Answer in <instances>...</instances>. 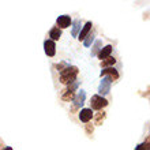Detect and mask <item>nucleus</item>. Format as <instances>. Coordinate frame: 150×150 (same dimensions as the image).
<instances>
[{
  "label": "nucleus",
  "mask_w": 150,
  "mask_h": 150,
  "mask_svg": "<svg viewBox=\"0 0 150 150\" xmlns=\"http://www.w3.org/2000/svg\"><path fill=\"white\" fill-rule=\"evenodd\" d=\"M68 66H70V64H68L67 62H60L59 64H56V70L60 72V71H63L64 68H67Z\"/></svg>",
  "instance_id": "6ab92c4d"
},
{
  "label": "nucleus",
  "mask_w": 150,
  "mask_h": 150,
  "mask_svg": "<svg viewBox=\"0 0 150 150\" xmlns=\"http://www.w3.org/2000/svg\"><path fill=\"white\" fill-rule=\"evenodd\" d=\"M116 63V59L115 57H107V59L101 60V63H100V66H101V68H108V67H113V64Z\"/></svg>",
  "instance_id": "4468645a"
},
{
  "label": "nucleus",
  "mask_w": 150,
  "mask_h": 150,
  "mask_svg": "<svg viewBox=\"0 0 150 150\" xmlns=\"http://www.w3.org/2000/svg\"><path fill=\"white\" fill-rule=\"evenodd\" d=\"M78 87H79L78 81H75L74 83L68 85L67 89H64V90L62 91V100H63V101H72L75 97V90H76Z\"/></svg>",
  "instance_id": "f03ea898"
},
{
  "label": "nucleus",
  "mask_w": 150,
  "mask_h": 150,
  "mask_svg": "<svg viewBox=\"0 0 150 150\" xmlns=\"http://www.w3.org/2000/svg\"><path fill=\"white\" fill-rule=\"evenodd\" d=\"M3 150H14V149H12V147L11 146H6V147H4V149Z\"/></svg>",
  "instance_id": "412c9836"
},
{
  "label": "nucleus",
  "mask_w": 150,
  "mask_h": 150,
  "mask_svg": "<svg viewBox=\"0 0 150 150\" xmlns=\"http://www.w3.org/2000/svg\"><path fill=\"white\" fill-rule=\"evenodd\" d=\"M91 117H93V111H91L90 108L81 109V112H79V120L82 123H89L91 120Z\"/></svg>",
  "instance_id": "1a4fd4ad"
},
{
  "label": "nucleus",
  "mask_w": 150,
  "mask_h": 150,
  "mask_svg": "<svg viewBox=\"0 0 150 150\" xmlns=\"http://www.w3.org/2000/svg\"><path fill=\"white\" fill-rule=\"evenodd\" d=\"M44 52L47 53L48 56H55L56 55V44L55 41L52 40H45L44 41Z\"/></svg>",
  "instance_id": "0eeeda50"
},
{
  "label": "nucleus",
  "mask_w": 150,
  "mask_h": 150,
  "mask_svg": "<svg viewBox=\"0 0 150 150\" xmlns=\"http://www.w3.org/2000/svg\"><path fill=\"white\" fill-rule=\"evenodd\" d=\"M100 76H101V78H103V76H111L113 81H116V79H119V72L115 67H108V68H103V70H101Z\"/></svg>",
  "instance_id": "6e6552de"
},
{
  "label": "nucleus",
  "mask_w": 150,
  "mask_h": 150,
  "mask_svg": "<svg viewBox=\"0 0 150 150\" xmlns=\"http://www.w3.org/2000/svg\"><path fill=\"white\" fill-rule=\"evenodd\" d=\"M91 26H93V23H91V22H86V23H85V26H82V29H81V32H79V34H78V38L81 40V41H83V40L86 38L87 34L90 33Z\"/></svg>",
  "instance_id": "9d476101"
},
{
  "label": "nucleus",
  "mask_w": 150,
  "mask_h": 150,
  "mask_svg": "<svg viewBox=\"0 0 150 150\" xmlns=\"http://www.w3.org/2000/svg\"><path fill=\"white\" fill-rule=\"evenodd\" d=\"M79 74V70L76 66H68L67 68H64L63 71H60V83L63 85H71L76 81V76Z\"/></svg>",
  "instance_id": "f257e3e1"
},
{
  "label": "nucleus",
  "mask_w": 150,
  "mask_h": 150,
  "mask_svg": "<svg viewBox=\"0 0 150 150\" xmlns=\"http://www.w3.org/2000/svg\"><path fill=\"white\" fill-rule=\"evenodd\" d=\"M49 37H51L52 41H57L62 37V30L59 28H52L49 30Z\"/></svg>",
  "instance_id": "ddd939ff"
},
{
  "label": "nucleus",
  "mask_w": 150,
  "mask_h": 150,
  "mask_svg": "<svg viewBox=\"0 0 150 150\" xmlns=\"http://www.w3.org/2000/svg\"><path fill=\"white\" fill-rule=\"evenodd\" d=\"M111 52H112V45H107V47H104V48L100 49V52L97 53V56H98V59L104 60V59H107V57L111 56Z\"/></svg>",
  "instance_id": "9b49d317"
},
{
  "label": "nucleus",
  "mask_w": 150,
  "mask_h": 150,
  "mask_svg": "<svg viewBox=\"0 0 150 150\" xmlns=\"http://www.w3.org/2000/svg\"><path fill=\"white\" fill-rule=\"evenodd\" d=\"M94 33H89V34H87L86 36V38L83 40V45H85V47H90L91 44L94 42Z\"/></svg>",
  "instance_id": "2eb2a0df"
},
{
  "label": "nucleus",
  "mask_w": 150,
  "mask_h": 150,
  "mask_svg": "<svg viewBox=\"0 0 150 150\" xmlns=\"http://www.w3.org/2000/svg\"><path fill=\"white\" fill-rule=\"evenodd\" d=\"M93 131H94V127H93V124H86V132L89 135L93 134Z\"/></svg>",
  "instance_id": "aec40b11"
},
{
  "label": "nucleus",
  "mask_w": 150,
  "mask_h": 150,
  "mask_svg": "<svg viewBox=\"0 0 150 150\" xmlns=\"http://www.w3.org/2000/svg\"><path fill=\"white\" fill-rule=\"evenodd\" d=\"M71 26H72L71 36H72V37H78L79 32H81V29H82V25H81V21H79V19H75V21H72Z\"/></svg>",
  "instance_id": "f8f14e48"
},
{
  "label": "nucleus",
  "mask_w": 150,
  "mask_h": 150,
  "mask_svg": "<svg viewBox=\"0 0 150 150\" xmlns=\"http://www.w3.org/2000/svg\"><path fill=\"white\" fill-rule=\"evenodd\" d=\"M85 100H86V91H85V90L78 91V94H75L74 100H72L71 111H72V112H76L81 107H83V104H85Z\"/></svg>",
  "instance_id": "39448f33"
},
{
  "label": "nucleus",
  "mask_w": 150,
  "mask_h": 150,
  "mask_svg": "<svg viewBox=\"0 0 150 150\" xmlns=\"http://www.w3.org/2000/svg\"><path fill=\"white\" fill-rule=\"evenodd\" d=\"M113 82V79L111 76H103L101 78V82H100V86H98V96H107L109 91H111V85Z\"/></svg>",
  "instance_id": "20e7f679"
},
{
  "label": "nucleus",
  "mask_w": 150,
  "mask_h": 150,
  "mask_svg": "<svg viewBox=\"0 0 150 150\" xmlns=\"http://www.w3.org/2000/svg\"><path fill=\"white\" fill-rule=\"evenodd\" d=\"M71 23H72V19H71V16L70 15H60L57 19H56V28H59L60 30L62 29H67V28H70L71 26Z\"/></svg>",
  "instance_id": "423d86ee"
},
{
  "label": "nucleus",
  "mask_w": 150,
  "mask_h": 150,
  "mask_svg": "<svg viewBox=\"0 0 150 150\" xmlns=\"http://www.w3.org/2000/svg\"><path fill=\"white\" fill-rule=\"evenodd\" d=\"M150 146H149V137H146V139H145V142H142L141 145H138V146L135 147V150H149Z\"/></svg>",
  "instance_id": "a211bd4d"
},
{
  "label": "nucleus",
  "mask_w": 150,
  "mask_h": 150,
  "mask_svg": "<svg viewBox=\"0 0 150 150\" xmlns=\"http://www.w3.org/2000/svg\"><path fill=\"white\" fill-rule=\"evenodd\" d=\"M108 105V101L104 97L101 96L96 94V96H91L90 98V109H94V111H101L103 108H105Z\"/></svg>",
  "instance_id": "7ed1b4c3"
},
{
  "label": "nucleus",
  "mask_w": 150,
  "mask_h": 150,
  "mask_svg": "<svg viewBox=\"0 0 150 150\" xmlns=\"http://www.w3.org/2000/svg\"><path fill=\"white\" fill-rule=\"evenodd\" d=\"M105 117H107V113H105V112H98V115L96 116V124H97V126H101L103 122L105 120Z\"/></svg>",
  "instance_id": "f3484780"
},
{
  "label": "nucleus",
  "mask_w": 150,
  "mask_h": 150,
  "mask_svg": "<svg viewBox=\"0 0 150 150\" xmlns=\"http://www.w3.org/2000/svg\"><path fill=\"white\" fill-rule=\"evenodd\" d=\"M101 47H103V41H100V40H97L94 42V45H93V51H91V56H96L97 53L100 52V49H101Z\"/></svg>",
  "instance_id": "dca6fc26"
}]
</instances>
